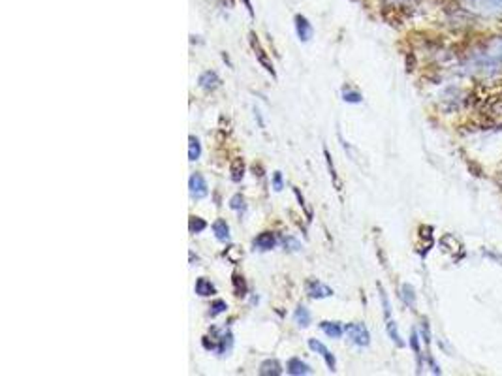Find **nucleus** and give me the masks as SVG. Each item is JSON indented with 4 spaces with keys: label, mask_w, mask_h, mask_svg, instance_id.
<instances>
[{
    "label": "nucleus",
    "mask_w": 502,
    "mask_h": 376,
    "mask_svg": "<svg viewBox=\"0 0 502 376\" xmlns=\"http://www.w3.org/2000/svg\"><path fill=\"white\" fill-rule=\"evenodd\" d=\"M211 333H213V337H211L213 341L209 343L207 339H203V346L211 352H216V354H226V350H230V346H232V333L219 328H211Z\"/></svg>",
    "instance_id": "obj_1"
},
{
    "label": "nucleus",
    "mask_w": 502,
    "mask_h": 376,
    "mask_svg": "<svg viewBox=\"0 0 502 376\" xmlns=\"http://www.w3.org/2000/svg\"><path fill=\"white\" fill-rule=\"evenodd\" d=\"M344 331H346V335L350 337V341L354 344H357V346H367L369 341H371L367 328H365L363 323H346V326H344Z\"/></svg>",
    "instance_id": "obj_2"
},
{
    "label": "nucleus",
    "mask_w": 502,
    "mask_h": 376,
    "mask_svg": "<svg viewBox=\"0 0 502 376\" xmlns=\"http://www.w3.org/2000/svg\"><path fill=\"white\" fill-rule=\"evenodd\" d=\"M305 292L310 299H324V297H331L333 296V290L326 286L324 282L316 281V279H308L305 282Z\"/></svg>",
    "instance_id": "obj_3"
},
{
    "label": "nucleus",
    "mask_w": 502,
    "mask_h": 376,
    "mask_svg": "<svg viewBox=\"0 0 502 376\" xmlns=\"http://www.w3.org/2000/svg\"><path fill=\"white\" fill-rule=\"evenodd\" d=\"M188 190H190V196L194 198V200H201V198H205L209 194V187L205 179H203V175L201 173H192L190 175V179H188Z\"/></svg>",
    "instance_id": "obj_4"
},
{
    "label": "nucleus",
    "mask_w": 502,
    "mask_h": 376,
    "mask_svg": "<svg viewBox=\"0 0 502 376\" xmlns=\"http://www.w3.org/2000/svg\"><path fill=\"white\" fill-rule=\"evenodd\" d=\"M308 348L313 350V352H316V354H320L324 359H326V365L329 367V370H335V367H337V361H335V356L329 352L324 344L320 343V341H316V339H310L308 341Z\"/></svg>",
    "instance_id": "obj_5"
},
{
    "label": "nucleus",
    "mask_w": 502,
    "mask_h": 376,
    "mask_svg": "<svg viewBox=\"0 0 502 376\" xmlns=\"http://www.w3.org/2000/svg\"><path fill=\"white\" fill-rule=\"evenodd\" d=\"M250 46H252V49H254V53H256V59H258V62H260L261 66L266 68L268 70L269 74L273 75L275 77V68H273V62L269 61L268 59V55H266V51L261 49L260 44H258V40H256V36L254 34H250Z\"/></svg>",
    "instance_id": "obj_6"
},
{
    "label": "nucleus",
    "mask_w": 502,
    "mask_h": 376,
    "mask_svg": "<svg viewBox=\"0 0 502 376\" xmlns=\"http://www.w3.org/2000/svg\"><path fill=\"white\" fill-rule=\"evenodd\" d=\"M295 32H297V38L301 41H308L313 38V27H310V23L307 21V17L295 15Z\"/></svg>",
    "instance_id": "obj_7"
},
{
    "label": "nucleus",
    "mask_w": 502,
    "mask_h": 376,
    "mask_svg": "<svg viewBox=\"0 0 502 376\" xmlns=\"http://www.w3.org/2000/svg\"><path fill=\"white\" fill-rule=\"evenodd\" d=\"M198 85H200L203 91L211 93L214 88L221 87V77L214 74V72H203V74L200 75V79H198Z\"/></svg>",
    "instance_id": "obj_8"
},
{
    "label": "nucleus",
    "mask_w": 502,
    "mask_h": 376,
    "mask_svg": "<svg viewBox=\"0 0 502 376\" xmlns=\"http://www.w3.org/2000/svg\"><path fill=\"white\" fill-rule=\"evenodd\" d=\"M286 370H288L292 376H305V375H310V373H313V369L308 367L307 363H303L301 359H297V357H292V359H288Z\"/></svg>",
    "instance_id": "obj_9"
},
{
    "label": "nucleus",
    "mask_w": 502,
    "mask_h": 376,
    "mask_svg": "<svg viewBox=\"0 0 502 376\" xmlns=\"http://www.w3.org/2000/svg\"><path fill=\"white\" fill-rule=\"evenodd\" d=\"M277 245V239L271 232H263L254 239V249L258 250H271Z\"/></svg>",
    "instance_id": "obj_10"
},
{
    "label": "nucleus",
    "mask_w": 502,
    "mask_h": 376,
    "mask_svg": "<svg viewBox=\"0 0 502 376\" xmlns=\"http://www.w3.org/2000/svg\"><path fill=\"white\" fill-rule=\"evenodd\" d=\"M260 375L261 376H279L282 375V365L277 359H266L260 365Z\"/></svg>",
    "instance_id": "obj_11"
},
{
    "label": "nucleus",
    "mask_w": 502,
    "mask_h": 376,
    "mask_svg": "<svg viewBox=\"0 0 502 376\" xmlns=\"http://www.w3.org/2000/svg\"><path fill=\"white\" fill-rule=\"evenodd\" d=\"M213 232H214V237L219 239L221 243H228L230 241V226L226 224V220H219L213 222Z\"/></svg>",
    "instance_id": "obj_12"
},
{
    "label": "nucleus",
    "mask_w": 502,
    "mask_h": 376,
    "mask_svg": "<svg viewBox=\"0 0 502 376\" xmlns=\"http://www.w3.org/2000/svg\"><path fill=\"white\" fill-rule=\"evenodd\" d=\"M320 329L329 337V339H339V337H342V333H344V328H342L341 323L328 322V320L320 323Z\"/></svg>",
    "instance_id": "obj_13"
},
{
    "label": "nucleus",
    "mask_w": 502,
    "mask_h": 376,
    "mask_svg": "<svg viewBox=\"0 0 502 376\" xmlns=\"http://www.w3.org/2000/svg\"><path fill=\"white\" fill-rule=\"evenodd\" d=\"M196 294L201 297H209V296H213L214 294V286L211 284V281H207L205 276H200L198 281H196Z\"/></svg>",
    "instance_id": "obj_14"
},
{
    "label": "nucleus",
    "mask_w": 502,
    "mask_h": 376,
    "mask_svg": "<svg viewBox=\"0 0 502 376\" xmlns=\"http://www.w3.org/2000/svg\"><path fill=\"white\" fill-rule=\"evenodd\" d=\"M294 320L295 323L299 326V328H307L310 320H313V316H310V310L305 307V305H299L294 312Z\"/></svg>",
    "instance_id": "obj_15"
},
{
    "label": "nucleus",
    "mask_w": 502,
    "mask_h": 376,
    "mask_svg": "<svg viewBox=\"0 0 502 376\" xmlns=\"http://www.w3.org/2000/svg\"><path fill=\"white\" fill-rule=\"evenodd\" d=\"M201 156V143L198 138L190 135L188 138V160L196 162Z\"/></svg>",
    "instance_id": "obj_16"
},
{
    "label": "nucleus",
    "mask_w": 502,
    "mask_h": 376,
    "mask_svg": "<svg viewBox=\"0 0 502 376\" xmlns=\"http://www.w3.org/2000/svg\"><path fill=\"white\" fill-rule=\"evenodd\" d=\"M243 175H245V164H243V158H235L232 162V168H230V177L234 182H241Z\"/></svg>",
    "instance_id": "obj_17"
},
{
    "label": "nucleus",
    "mask_w": 502,
    "mask_h": 376,
    "mask_svg": "<svg viewBox=\"0 0 502 376\" xmlns=\"http://www.w3.org/2000/svg\"><path fill=\"white\" fill-rule=\"evenodd\" d=\"M224 258L228 260L230 263H239L243 258V250L237 247V245H232L228 249L224 250Z\"/></svg>",
    "instance_id": "obj_18"
},
{
    "label": "nucleus",
    "mask_w": 502,
    "mask_h": 376,
    "mask_svg": "<svg viewBox=\"0 0 502 376\" xmlns=\"http://www.w3.org/2000/svg\"><path fill=\"white\" fill-rule=\"evenodd\" d=\"M207 228V222L200 218V216H190V220H188V229H190V234H200L203 229Z\"/></svg>",
    "instance_id": "obj_19"
},
{
    "label": "nucleus",
    "mask_w": 502,
    "mask_h": 376,
    "mask_svg": "<svg viewBox=\"0 0 502 376\" xmlns=\"http://www.w3.org/2000/svg\"><path fill=\"white\" fill-rule=\"evenodd\" d=\"M232 282H234V292H235V296H247V282H245V279H243L239 273H235L234 279H232Z\"/></svg>",
    "instance_id": "obj_20"
},
{
    "label": "nucleus",
    "mask_w": 502,
    "mask_h": 376,
    "mask_svg": "<svg viewBox=\"0 0 502 376\" xmlns=\"http://www.w3.org/2000/svg\"><path fill=\"white\" fill-rule=\"evenodd\" d=\"M282 245H284V249L288 250V252H299L301 250V243L297 241L294 235L282 237Z\"/></svg>",
    "instance_id": "obj_21"
},
{
    "label": "nucleus",
    "mask_w": 502,
    "mask_h": 376,
    "mask_svg": "<svg viewBox=\"0 0 502 376\" xmlns=\"http://www.w3.org/2000/svg\"><path fill=\"white\" fill-rule=\"evenodd\" d=\"M324 155H326V160H328V168H329V171H331V179H333L335 188H337V190H341L342 185H341V181H339V177H337V173H335L333 160H331V155H329V151H328V149H326V151H324Z\"/></svg>",
    "instance_id": "obj_22"
},
{
    "label": "nucleus",
    "mask_w": 502,
    "mask_h": 376,
    "mask_svg": "<svg viewBox=\"0 0 502 376\" xmlns=\"http://www.w3.org/2000/svg\"><path fill=\"white\" fill-rule=\"evenodd\" d=\"M226 309H228L226 301H222V299H216V301L211 303V310H209V314L214 318V316H219L221 312H226Z\"/></svg>",
    "instance_id": "obj_23"
},
{
    "label": "nucleus",
    "mask_w": 502,
    "mask_h": 376,
    "mask_svg": "<svg viewBox=\"0 0 502 376\" xmlns=\"http://www.w3.org/2000/svg\"><path fill=\"white\" fill-rule=\"evenodd\" d=\"M342 98H344V102H348V104H360L362 102V94L355 93V91H350V88H344L342 91Z\"/></svg>",
    "instance_id": "obj_24"
},
{
    "label": "nucleus",
    "mask_w": 502,
    "mask_h": 376,
    "mask_svg": "<svg viewBox=\"0 0 502 376\" xmlns=\"http://www.w3.org/2000/svg\"><path fill=\"white\" fill-rule=\"evenodd\" d=\"M230 207L234 209V211H239V209L245 211V207H247V205H245V198H243L241 194H235L234 198L230 200Z\"/></svg>",
    "instance_id": "obj_25"
},
{
    "label": "nucleus",
    "mask_w": 502,
    "mask_h": 376,
    "mask_svg": "<svg viewBox=\"0 0 502 376\" xmlns=\"http://www.w3.org/2000/svg\"><path fill=\"white\" fill-rule=\"evenodd\" d=\"M388 333H389V337H391V339L399 344V346H402V341H401V337H399V331H397L396 322H391V320H388Z\"/></svg>",
    "instance_id": "obj_26"
},
{
    "label": "nucleus",
    "mask_w": 502,
    "mask_h": 376,
    "mask_svg": "<svg viewBox=\"0 0 502 376\" xmlns=\"http://www.w3.org/2000/svg\"><path fill=\"white\" fill-rule=\"evenodd\" d=\"M487 55L489 57H493V59H496V61H502V40L496 41V44H493L491 49H489Z\"/></svg>",
    "instance_id": "obj_27"
},
{
    "label": "nucleus",
    "mask_w": 502,
    "mask_h": 376,
    "mask_svg": "<svg viewBox=\"0 0 502 376\" xmlns=\"http://www.w3.org/2000/svg\"><path fill=\"white\" fill-rule=\"evenodd\" d=\"M273 188L277 192H281L282 188H284V182H282V173L281 171H275L273 173Z\"/></svg>",
    "instance_id": "obj_28"
},
{
    "label": "nucleus",
    "mask_w": 502,
    "mask_h": 376,
    "mask_svg": "<svg viewBox=\"0 0 502 376\" xmlns=\"http://www.w3.org/2000/svg\"><path fill=\"white\" fill-rule=\"evenodd\" d=\"M402 292H405V299H409L410 305H414V292L410 286H402Z\"/></svg>",
    "instance_id": "obj_29"
},
{
    "label": "nucleus",
    "mask_w": 502,
    "mask_h": 376,
    "mask_svg": "<svg viewBox=\"0 0 502 376\" xmlns=\"http://www.w3.org/2000/svg\"><path fill=\"white\" fill-rule=\"evenodd\" d=\"M380 297H382V305H384V310H386V316L389 318V303H388V297L384 294V290L380 288Z\"/></svg>",
    "instance_id": "obj_30"
},
{
    "label": "nucleus",
    "mask_w": 502,
    "mask_h": 376,
    "mask_svg": "<svg viewBox=\"0 0 502 376\" xmlns=\"http://www.w3.org/2000/svg\"><path fill=\"white\" fill-rule=\"evenodd\" d=\"M252 171H254V175H258V177H261V175H263V173H261V166H256V164H254V168H252Z\"/></svg>",
    "instance_id": "obj_31"
},
{
    "label": "nucleus",
    "mask_w": 502,
    "mask_h": 376,
    "mask_svg": "<svg viewBox=\"0 0 502 376\" xmlns=\"http://www.w3.org/2000/svg\"><path fill=\"white\" fill-rule=\"evenodd\" d=\"M224 2H228V6H232V4H234V0H224Z\"/></svg>",
    "instance_id": "obj_32"
},
{
    "label": "nucleus",
    "mask_w": 502,
    "mask_h": 376,
    "mask_svg": "<svg viewBox=\"0 0 502 376\" xmlns=\"http://www.w3.org/2000/svg\"><path fill=\"white\" fill-rule=\"evenodd\" d=\"M499 28H501V30H502V17H501V19H499Z\"/></svg>",
    "instance_id": "obj_33"
},
{
    "label": "nucleus",
    "mask_w": 502,
    "mask_h": 376,
    "mask_svg": "<svg viewBox=\"0 0 502 376\" xmlns=\"http://www.w3.org/2000/svg\"><path fill=\"white\" fill-rule=\"evenodd\" d=\"M435 2H446V0H435Z\"/></svg>",
    "instance_id": "obj_34"
}]
</instances>
